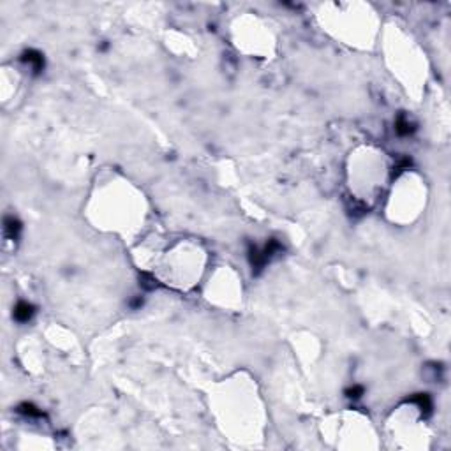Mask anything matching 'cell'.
<instances>
[{
	"instance_id": "obj_5",
	"label": "cell",
	"mask_w": 451,
	"mask_h": 451,
	"mask_svg": "<svg viewBox=\"0 0 451 451\" xmlns=\"http://www.w3.org/2000/svg\"><path fill=\"white\" fill-rule=\"evenodd\" d=\"M395 131L399 132L400 136H407L414 131V127H413V123L409 122L407 116H399V120H397V123H395Z\"/></svg>"
},
{
	"instance_id": "obj_4",
	"label": "cell",
	"mask_w": 451,
	"mask_h": 451,
	"mask_svg": "<svg viewBox=\"0 0 451 451\" xmlns=\"http://www.w3.org/2000/svg\"><path fill=\"white\" fill-rule=\"evenodd\" d=\"M4 229H5V235H7L9 238L16 240L19 236V231H21V222H19L16 217H5Z\"/></svg>"
},
{
	"instance_id": "obj_7",
	"label": "cell",
	"mask_w": 451,
	"mask_h": 451,
	"mask_svg": "<svg viewBox=\"0 0 451 451\" xmlns=\"http://www.w3.org/2000/svg\"><path fill=\"white\" fill-rule=\"evenodd\" d=\"M346 395L349 397V399H360V397L363 395V386H351L349 390H346Z\"/></svg>"
},
{
	"instance_id": "obj_2",
	"label": "cell",
	"mask_w": 451,
	"mask_h": 451,
	"mask_svg": "<svg viewBox=\"0 0 451 451\" xmlns=\"http://www.w3.org/2000/svg\"><path fill=\"white\" fill-rule=\"evenodd\" d=\"M35 314V309L32 303L28 302H19L18 305L14 307V312H12V316H14V319L18 321V323H28L30 319H32V316Z\"/></svg>"
},
{
	"instance_id": "obj_1",
	"label": "cell",
	"mask_w": 451,
	"mask_h": 451,
	"mask_svg": "<svg viewBox=\"0 0 451 451\" xmlns=\"http://www.w3.org/2000/svg\"><path fill=\"white\" fill-rule=\"evenodd\" d=\"M21 62L26 63V65H30V69H32L35 74L44 69V56H42L39 51H35V49H26V51L21 55Z\"/></svg>"
},
{
	"instance_id": "obj_6",
	"label": "cell",
	"mask_w": 451,
	"mask_h": 451,
	"mask_svg": "<svg viewBox=\"0 0 451 451\" xmlns=\"http://www.w3.org/2000/svg\"><path fill=\"white\" fill-rule=\"evenodd\" d=\"M18 411L21 414H25V416H41V411H39L34 404H28V402L21 404V406L18 407Z\"/></svg>"
},
{
	"instance_id": "obj_3",
	"label": "cell",
	"mask_w": 451,
	"mask_h": 451,
	"mask_svg": "<svg viewBox=\"0 0 451 451\" xmlns=\"http://www.w3.org/2000/svg\"><path fill=\"white\" fill-rule=\"evenodd\" d=\"M409 402L416 404L418 409L422 411L423 414H430V413H432V399H430L429 393H416L414 397H411Z\"/></svg>"
}]
</instances>
